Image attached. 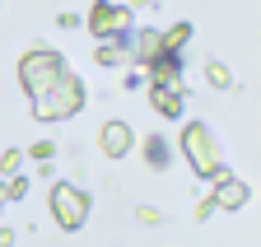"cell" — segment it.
<instances>
[{"instance_id": "cell-1", "label": "cell", "mask_w": 261, "mask_h": 247, "mask_svg": "<svg viewBox=\"0 0 261 247\" xmlns=\"http://www.w3.org/2000/svg\"><path fill=\"white\" fill-rule=\"evenodd\" d=\"M84 103H89L84 79L65 70V75L47 89V94H38V98H33V117H38V121H65V117H75Z\"/></svg>"}, {"instance_id": "cell-2", "label": "cell", "mask_w": 261, "mask_h": 247, "mask_svg": "<svg viewBox=\"0 0 261 247\" xmlns=\"http://www.w3.org/2000/svg\"><path fill=\"white\" fill-rule=\"evenodd\" d=\"M61 75H65V61H61V51H51V47H33V51L19 61V84H23L28 98L47 94Z\"/></svg>"}, {"instance_id": "cell-3", "label": "cell", "mask_w": 261, "mask_h": 247, "mask_svg": "<svg viewBox=\"0 0 261 247\" xmlns=\"http://www.w3.org/2000/svg\"><path fill=\"white\" fill-rule=\"evenodd\" d=\"M182 154H187V163L196 168V177H205V182H219L224 177L219 149H215V140H210V131L201 126V121H191V126L182 131Z\"/></svg>"}, {"instance_id": "cell-4", "label": "cell", "mask_w": 261, "mask_h": 247, "mask_svg": "<svg viewBox=\"0 0 261 247\" xmlns=\"http://www.w3.org/2000/svg\"><path fill=\"white\" fill-rule=\"evenodd\" d=\"M51 219L61 229H84V219H89V196L75 187V182H56V187H51Z\"/></svg>"}, {"instance_id": "cell-5", "label": "cell", "mask_w": 261, "mask_h": 247, "mask_svg": "<svg viewBox=\"0 0 261 247\" xmlns=\"http://www.w3.org/2000/svg\"><path fill=\"white\" fill-rule=\"evenodd\" d=\"M126 28H130V10L112 5V0H98L89 10V33L103 38V42H126Z\"/></svg>"}, {"instance_id": "cell-6", "label": "cell", "mask_w": 261, "mask_h": 247, "mask_svg": "<svg viewBox=\"0 0 261 247\" xmlns=\"http://www.w3.org/2000/svg\"><path fill=\"white\" fill-rule=\"evenodd\" d=\"M98 145H103V154H108V159H121V154H130V149H136V131H130L126 121H108V126H103V135H98Z\"/></svg>"}, {"instance_id": "cell-7", "label": "cell", "mask_w": 261, "mask_h": 247, "mask_svg": "<svg viewBox=\"0 0 261 247\" xmlns=\"http://www.w3.org/2000/svg\"><path fill=\"white\" fill-rule=\"evenodd\" d=\"M210 205L215 210H243L247 205V182H238V177H219L215 182V196H210Z\"/></svg>"}, {"instance_id": "cell-8", "label": "cell", "mask_w": 261, "mask_h": 247, "mask_svg": "<svg viewBox=\"0 0 261 247\" xmlns=\"http://www.w3.org/2000/svg\"><path fill=\"white\" fill-rule=\"evenodd\" d=\"M149 103L159 117H182V89H168V84H149Z\"/></svg>"}, {"instance_id": "cell-9", "label": "cell", "mask_w": 261, "mask_h": 247, "mask_svg": "<svg viewBox=\"0 0 261 247\" xmlns=\"http://www.w3.org/2000/svg\"><path fill=\"white\" fill-rule=\"evenodd\" d=\"M159 56H163L159 33H154V28H140V33H136V61H140V66H154Z\"/></svg>"}, {"instance_id": "cell-10", "label": "cell", "mask_w": 261, "mask_h": 247, "mask_svg": "<svg viewBox=\"0 0 261 247\" xmlns=\"http://www.w3.org/2000/svg\"><path fill=\"white\" fill-rule=\"evenodd\" d=\"M187 38H191V23H173L168 33H159V42H163V56H173L177 47H187Z\"/></svg>"}, {"instance_id": "cell-11", "label": "cell", "mask_w": 261, "mask_h": 247, "mask_svg": "<svg viewBox=\"0 0 261 247\" xmlns=\"http://www.w3.org/2000/svg\"><path fill=\"white\" fill-rule=\"evenodd\" d=\"M145 159H149L154 168H163V163H168V145H163L159 135H149V140H145Z\"/></svg>"}, {"instance_id": "cell-12", "label": "cell", "mask_w": 261, "mask_h": 247, "mask_svg": "<svg viewBox=\"0 0 261 247\" xmlns=\"http://www.w3.org/2000/svg\"><path fill=\"white\" fill-rule=\"evenodd\" d=\"M93 61H98V66H108V70H112V66H121V42H103Z\"/></svg>"}, {"instance_id": "cell-13", "label": "cell", "mask_w": 261, "mask_h": 247, "mask_svg": "<svg viewBox=\"0 0 261 247\" xmlns=\"http://www.w3.org/2000/svg\"><path fill=\"white\" fill-rule=\"evenodd\" d=\"M19 163H23V154L5 149V154H0V177H19Z\"/></svg>"}, {"instance_id": "cell-14", "label": "cell", "mask_w": 261, "mask_h": 247, "mask_svg": "<svg viewBox=\"0 0 261 247\" xmlns=\"http://www.w3.org/2000/svg\"><path fill=\"white\" fill-rule=\"evenodd\" d=\"M205 79H210L215 89H228V66H219V61H210V66H205Z\"/></svg>"}, {"instance_id": "cell-15", "label": "cell", "mask_w": 261, "mask_h": 247, "mask_svg": "<svg viewBox=\"0 0 261 247\" xmlns=\"http://www.w3.org/2000/svg\"><path fill=\"white\" fill-rule=\"evenodd\" d=\"M51 154H56V145H51V140H38V145H28V159H38V163H47Z\"/></svg>"}, {"instance_id": "cell-16", "label": "cell", "mask_w": 261, "mask_h": 247, "mask_svg": "<svg viewBox=\"0 0 261 247\" xmlns=\"http://www.w3.org/2000/svg\"><path fill=\"white\" fill-rule=\"evenodd\" d=\"M23 191H28V177H5V196L10 201H19Z\"/></svg>"}, {"instance_id": "cell-17", "label": "cell", "mask_w": 261, "mask_h": 247, "mask_svg": "<svg viewBox=\"0 0 261 247\" xmlns=\"http://www.w3.org/2000/svg\"><path fill=\"white\" fill-rule=\"evenodd\" d=\"M10 205V196H5V182H0V210H5Z\"/></svg>"}]
</instances>
